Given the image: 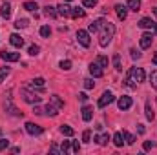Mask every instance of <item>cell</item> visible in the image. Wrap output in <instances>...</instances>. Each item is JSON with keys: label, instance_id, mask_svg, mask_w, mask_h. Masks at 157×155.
<instances>
[{"label": "cell", "instance_id": "cell-1", "mask_svg": "<svg viewBox=\"0 0 157 155\" xmlns=\"http://www.w3.org/2000/svg\"><path fill=\"white\" fill-rule=\"evenodd\" d=\"M101 39H99V44H101V47H106L112 39H113V35H115V26L112 24V22H102V26H101Z\"/></svg>", "mask_w": 157, "mask_h": 155}, {"label": "cell", "instance_id": "cell-2", "mask_svg": "<svg viewBox=\"0 0 157 155\" xmlns=\"http://www.w3.org/2000/svg\"><path fill=\"white\" fill-rule=\"evenodd\" d=\"M20 95H22V99H24L26 102H29V104H39L40 99H42V97L35 95V93H31V91H28V89H22Z\"/></svg>", "mask_w": 157, "mask_h": 155}, {"label": "cell", "instance_id": "cell-3", "mask_svg": "<svg viewBox=\"0 0 157 155\" xmlns=\"http://www.w3.org/2000/svg\"><path fill=\"white\" fill-rule=\"evenodd\" d=\"M113 100H115L113 93H112V91H104V93H102V97L99 99V108H106V106H110Z\"/></svg>", "mask_w": 157, "mask_h": 155}, {"label": "cell", "instance_id": "cell-4", "mask_svg": "<svg viewBox=\"0 0 157 155\" xmlns=\"http://www.w3.org/2000/svg\"><path fill=\"white\" fill-rule=\"evenodd\" d=\"M132 104H133V100H132V97H128V95H122V97H119V100H117V106H119V110H130L132 108Z\"/></svg>", "mask_w": 157, "mask_h": 155}, {"label": "cell", "instance_id": "cell-5", "mask_svg": "<svg viewBox=\"0 0 157 155\" xmlns=\"http://www.w3.org/2000/svg\"><path fill=\"white\" fill-rule=\"evenodd\" d=\"M77 40H78V44H80V46L90 47V33H88V31L78 29V31H77Z\"/></svg>", "mask_w": 157, "mask_h": 155}, {"label": "cell", "instance_id": "cell-6", "mask_svg": "<svg viewBox=\"0 0 157 155\" xmlns=\"http://www.w3.org/2000/svg\"><path fill=\"white\" fill-rule=\"evenodd\" d=\"M130 77L135 82H144V70L143 68H132L130 70Z\"/></svg>", "mask_w": 157, "mask_h": 155}, {"label": "cell", "instance_id": "cell-7", "mask_svg": "<svg viewBox=\"0 0 157 155\" xmlns=\"http://www.w3.org/2000/svg\"><path fill=\"white\" fill-rule=\"evenodd\" d=\"M0 59L6 60V62H17L20 59V53H13V51H2L0 53Z\"/></svg>", "mask_w": 157, "mask_h": 155}, {"label": "cell", "instance_id": "cell-8", "mask_svg": "<svg viewBox=\"0 0 157 155\" xmlns=\"http://www.w3.org/2000/svg\"><path fill=\"white\" fill-rule=\"evenodd\" d=\"M26 131L29 135H40L42 133V128L39 124H33V122H26Z\"/></svg>", "mask_w": 157, "mask_h": 155}, {"label": "cell", "instance_id": "cell-9", "mask_svg": "<svg viewBox=\"0 0 157 155\" xmlns=\"http://www.w3.org/2000/svg\"><path fill=\"white\" fill-rule=\"evenodd\" d=\"M57 13L60 15V17H71V7L64 2V4H60V6H57Z\"/></svg>", "mask_w": 157, "mask_h": 155}, {"label": "cell", "instance_id": "cell-10", "mask_svg": "<svg viewBox=\"0 0 157 155\" xmlns=\"http://www.w3.org/2000/svg\"><path fill=\"white\" fill-rule=\"evenodd\" d=\"M115 13H117L119 20H126V17H128V7L122 6V4H117V6H115Z\"/></svg>", "mask_w": 157, "mask_h": 155}, {"label": "cell", "instance_id": "cell-11", "mask_svg": "<svg viewBox=\"0 0 157 155\" xmlns=\"http://www.w3.org/2000/svg\"><path fill=\"white\" fill-rule=\"evenodd\" d=\"M0 15H2V18H11V4L6 0L4 4H2V9H0Z\"/></svg>", "mask_w": 157, "mask_h": 155}, {"label": "cell", "instance_id": "cell-12", "mask_svg": "<svg viewBox=\"0 0 157 155\" xmlns=\"http://www.w3.org/2000/svg\"><path fill=\"white\" fill-rule=\"evenodd\" d=\"M90 73H91L95 78L102 77V68H101L97 62H91V64H90Z\"/></svg>", "mask_w": 157, "mask_h": 155}, {"label": "cell", "instance_id": "cell-13", "mask_svg": "<svg viewBox=\"0 0 157 155\" xmlns=\"http://www.w3.org/2000/svg\"><path fill=\"white\" fill-rule=\"evenodd\" d=\"M152 35L150 33H143V37H141V47L143 49H148L150 46H152Z\"/></svg>", "mask_w": 157, "mask_h": 155}, {"label": "cell", "instance_id": "cell-14", "mask_svg": "<svg viewBox=\"0 0 157 155\" xmlns=\"http://www.w3.org/2000/svg\"><path fill=\"white\" fill-rule=\"evenodd\" d=\"M9 42H11V46H15V47H22V46H24V39H22L20 35H17V33H13V35L9 37Z\"/></svg>", "mask_w": 157, "mask_h": 155}, {"label": "cell", "instance_id": "cell-15", "mask_svg": "<svg viewBox=\"0 0 157 155\" xmlns=\"http://www.w3.org/2000/svg\"><path fill=\"white\" fill-rule=\"evenodd\" d=\"M82 119L86 120V122H90L91 120V117H93V108L91 106H82Z\"/></svg>", "mask_w": 157, "mask_h": 155}, {"label": "cell", "instance_id": "cell-16", "mask_svg": "<svg viewBox=\"0 0 157 155\" xmlns=\"http://www.w3.org/2000/svg\"><path fill=\"white\" fill-rule=\"evenodd\" d=\"M44 15L49 17V18H57V17H59L57 7H53V6H46V7H44Z\"/></svg>", "mask_w": 157, "mask_h": 155}, {"label": "cell", "instance_id": "cell-17", "mask_svg": "<svg viewBox=\"0 0 157 155\" xmlns=\"http://www.w3.org/2000/svg\"><path fill=\"white\" fill-rule=\"evenodd\" d=\"M102 18H99V20H95V22H91L90 24V28H88V33H97L99 29H101V26H102Z\"/></svg>", "mask_w": 157, "mask_h": 155}, {"label": "cell", "instance_id": "cell-18", "mask_svg": "<svg viewBox=\"0 0 157 155\" xmlns=\"http://www.w3.org/2000/svg\"><path fill=\"white\" fill-rule=\"evenodd\" d=\"M59 113V108L57 106H53V104H48L46 108H44V115H48V117H55Z\"/></svg>", "mask_w": 157, "mask_h": 155}, {"label": "cell", "instance_id": "cell-19", "mask_svg": "<svg viewBox=\"0 0 157 155\" xmlns=\"http://www.w3.org/2000/svg\"><path fill=\"white\" fill-rule=\"evenodd\" d=\"M108 141H110V135H108V133H104V135H97V137H95V142H97L99 146H106Z\"/></svg>", "mask_w": 157, "mask_h": 155}, {"label": "cell", "instance_id": "cell-20", "mask_svg": "<svg viewBox=\"0 0 157 155\" xmlns=\"http://www.w3.org/2000/svg\"><path fill=\"white\" fill-rule=\"evenodd\" d=\"M152 26H154V22H152L150 18H141V20H139V28H141V29H150Z\"/></svg>", "mask_w": 157, "mask_h": 155}, {"label": "cell", "instance_id": "cell-21", "mask_svg": "<svg viewBox=\"0 0 157 155\" xmlns=\"http://www.w3.org/2000/svg\"><path fill=\"white\" fill-rule=\"evenodd\" d=\"M51 104H53V106H57L59 110H60V108H64V100H62L59 95H51Z\"/></svg>", "mask_w": 157, "mask_h": 155}, {"label": "cell", "instance_id": "cell-22", "mask_svg": "<svg viewBox=\"0 0 157 155\" xmlns=\"http://www.w3.org/2000/svg\"><path fill=\"white\" fill-rule=\"evenodd\" d=\"M60 133H62V135H66V137H73V133H75V131H73V128H71V126L62 124V126H60Z\"/></svg>", "mask_w": 157, "mask_h": 155}, {"label": "cell", "instance_id": "cell-23", "mask_svg": "<svg viewBox=\"0 0 157 155\" xmlns=\"http://www.w3.org/2000/svg\"><path fill=\"white\" fill-rule=\"evenodd\" d=\"M84 15H86V11L82 7H71V17L73 18H82Z\"/></svg>", "mask_w": 157, "mask_h": 155}, {"label": "cell", "instance_id": "cell-24", "mask_svg": "<svg viewBox=\"0 0 157 155\" xmlns=\"http://www.w3.org/2000/svg\"><path fill=\"white\" fill-rule=\"evenodd\" d=\"M128 9L139 11V9H141V0H128Z\"/></svg>", "mask_w": 157, "mask_h": 155}, {"label": "cell", "instance_id": "cell-25", "mask_svg": "<svg viewBox=\"0 0 157 155\" xmlns=\"http://www.w3.org/2000/svg\"><path fill=\"white\" fill-rule=\"evenodd\" d=\"M26 11H37L39 9V6H37V2H24V6H22Z\"/></svg>", "mask_w": 157, "mask_h": 155}, {"label": "cell", "instance_id": "cell-26", "mask_svg": "<svg viewBox=\"0 0 157 155\" xmlns=\"http://www.w3.org/2000/svg\"><path fill=\"white\" fill-rule=\"evenodd\" d=\"M113 68H115L117 71H121V70H122V64H121V55H119V53H115V55H113Z\"/></svg>", "mask_w": 157, "mask_h": 155}, {"label": "cell", "instance_id": "cell-27", "mask_svg": "<svg viewBox=\"0 0 157 155\" xmlns=\"http://www.w3.org/2000/svg\"><path fill=\"white\" fill-rule=\"evenodd\" d=\"M122 139L126 141V144H133L135 142V137L132 133H128V131H122Z\"/></svg>", "mask_w": 157, "mask_h": 155}, {"label": "cell", "instance_id": "cell-28", "mask_svg": "<svg viewBox=\"0 0 157 155\" xmlns=\"http://www.w3.org/2000/svg\"><path fill=\"white\" fill-rule=\"evenodd\" d=\"M113 144H115L117 148H121V146L124 144V141H122V133H115V135H113Z\"/></svg>", "mask_w": 157, "mask_h": 155}, {"label": "cell", "instance_id": "cell-29", "mask_svg": "<svg viewBox=\"0 0 157 155\" xmlns=\"http://www.w3.org/2000/svg\"><path fill=\"white\" fill-rule=\"evenodd\" d=\"M15 28H17V29H24V28H28V20H26V18H18V20L15 22Z\"/></svg>", "mask_w": 157, "mask_h": 155}, {"label": "cell", "instance_id": "cell-30", "mask_svg": "<svg viewBox=\"0 0 157 155\" xmlns=\"http://www.w3.org/2000/svg\"><path fill=\"white\" fill-rule=\"evenodd\" d=\"M44 82H46V80L42 77H37V78L31 80V86H33V88H35V86H37V88H44Z\"/></svg>", "mask_w": 157, "mask_h": 155}, {"label": "cell", "instance_id": "cell-31", "mask_svg": "<svg viewBox=\"0 0 157 155\" xmlns=\"http://www.w3.org/2000/svg\"><path fill=\"white\" fill-rule=\"evenodd\" d=\"M144 112H146V119L148 120H154V112H152V106H150V102H146V108H144Z\"/></svg>", "mask_w": 157, "mask_h": 155}, {"label": "cell", "instance_id": "cell-32", "mask_svg": "<svg viewBox=\"0 0 157 155\" xmlns=\"http://www.w3.org/2000/svg\"><path fill=\"white\" fill-rule=\"evenodd\" d=\"M97 64H99L101 68H108V59L102 57V55H99V57H97Z\"/></svg>", "mask_w": 157, "mask_h": 155}, {"label": "cell", "instance_id": "cell-33", "mask_svg": "<svg viewBox=\"0 0 157 155\" xmlns=\"http://www.w3.org/2000/svg\"><path fill=\"white\" fill-rule=\"evenodd\" d=\"M150 82H152V88L157 91V70L152 71V75H150Z\"/></svg>", "mask_w": 157, "mask_h": 155}, {"label": "cell", "instance_id": "cell-34", "mask_svg": "<svg viewBox=\"0 0 157 155\" xmlns=\"http://www.w3.org/2000/svg\"><path fill=\"white\" fill-rule=\"evenodd\" d=\"M39 51H40V47H39V46H35V44H33V46H29V49H28V53H29L31 57L39 55Z\"/></svg>", "mask_w": 157, "mask_h": 155}, {"label": "cell", "instance_id": "cell-35", "mask_svg": "<svg viewBox=\"0 0 157 155\" xmlns=\"http://www.w3.org/2000/svg\"><path fill=\"white\" fill-rule=\"evenodd\" d=\"M9 75V68L6 66V68H0V82H4V78Z\"/></svg>", "mask_w": 157, "mask_h": 155}, {"label": "cell", "instance_id": "cell-36", "mask_svg": "<svg viewBox=\"0 0 157 155\" xmlns=\"http://www.w3.org/2000/svg\"><path fill=\"white\" fill-rule=\"evenodd\" d=\"M40 35H42V37H49V35H51L49 26H42V28H40Z\"/></svg>", "mask_w": 157, "mask_h": 155}, {"label": "cell", "instance_id": "cell-37", "mask_svg": "<svg viewBox=\"0 0 157 155\" xmlns=\"http://www.w3.org/2000/svg\"><path fill=\"white\" fill-rule=\"evenodd\" d=\"M82 6L84 7H95L97 6V0H82Z\"/></svg>", "mask_w": 157, "mask_h": 155}, {"label": "cell", "instance_id": "cell-38", "mask_svg": "<svg viewBox=\"0 0 157 155\" xmlns=\"http://www.w3.org/2000/svg\"><path fill=\"white\" fill-rule=\"evenodd\" d=\"M59 66H60L62 70H66V71H68V70H71V62H70V60H62Z\"/></svg>", "mask_w": 157, "mask_h": 155}, {"label": "cell", "instance_id": "cell-39", "mask_svg": "<svg viewBox=\"0 0 157 155\" xmlns=\"http://www.w3.org/2000/svg\"><path fill=\"white\" fill-rule=\"evenodd\" d=\"M93 86H95V82H93L91 78H84V88H86V89H91Z\"/></svg>", "mask_w": 157, "mask_h": 155}, {"label": "cell", "instance_id": "cell-40", "mask_svg": "<svg viewBox=\"0 0 157 155\" xmlns=\"http://www.w3.org/2000/svg\"><path fill=\"white\" fill-rule=\"evenodd\" d=\"M90 139H91V131L86 130V131L82 133V141H84V142H90Z\"/></svg>", "mask_w": 157, "mask_h": 155}, {"label": "cell", "instance_id": "cell-41", "mask_svg": "<svg viewBox=\"0 0 157 155\" xmlns=\"http://www.w3.org/2000/svg\"><path fill=\"white\" fill-rule=\"evenodd\" d=\"M68 150H70V141H64V142H62V146H60V152H62V153H66Z\"/></svg>", "mask_w": 157, "mask_h": 155}, {"label": "cell", "instance_id": "cell-42", "mask_svg": "<svg viewBox=\"0 0 157 155\" xmlns=\"http://www.w3.org/2000/svg\"><path fill=\"white\" fill-rule=\"evenodd\" d=\"M7 146H9V141H7V139H0V152L6 150Z\"/></svg>", "mask_w": 157, "mask_h": 155}, {"label": "cell", "instance_id": "cell-43", "mask_svg": "<svg viewBox=\"0 0 157 155\" xmlns=\"http://www.w3.org/2000/svg\"><path fill=\"white\" fill-rule=\"evenodd\" d=\"M124 82H126V86H128V88H135V80H133L132 77H128Z\"/></svg>", "mask_w": 157, "mask_h": 155}, {"label": "cell", "instance_id": "cell-44", "mask_svg": "<svg viewBox=\"0 0 157 155\" xmlns=\"http://www.w3.org/2000/svg\"><path fill=\"white\" fill-rule=\"evenodd\" d=\"M143 148H144V150H152V148H154V142H152V141H144Z\"/></svg>", "mask_w": 157, "mask_h": 155}, {"label": "cell", "instance_id": "cell-45", "mask_svg": "<svg viewBox=\"0 0 157 155\" xmlns=\"http://www.w3.org/2000/svg\"><path fill=\"white\" fill-rule=\"evenodd\" d=\"M71 150H73L75 153H78V150H80V144H78V141H73V144H71Z\"/></svg>", "mask_w": 157, "mask_h": 155}, {"label": "cell", "instance_id": "cell-46", "mask_svg": "<svg viewBox=\"0 0 157 155\" xmlns=\"http://www.w3.org/2000/svg\"><path fill=\"white\" fill-rule=\"evenodd\" d=\"M130 53H132V59H141V53H137L135 49H130Z\"/></svg>", "mask_w": 157, "mask_h": 155}, {"label": "cell", "instance_id": "cell-47", "mask_svg": "<svg viewBox=\"0 0 157 155\" xmlns=\"http://www.w3.org/2000/svg\"><path fill=\"white\" fill-rule=\"evenodd\" d=\"M78 100H80V102H86V100H88V95H86V93H78Z\"/></svg>", "mask_w": 157, "mask_h": 155}, {"label": "cell", "instance_id": "cell-48", "mask_svg": "<svg viewBox=\"0 0 157 155\" xmlns=\"http://www.w3.org/2000/svg\"><path fill=\"white\" fill-rule=\"evenodd\" d=\"M33 113H37V115H42V113H44V112H42V110H40L39 106H35V110H33Z\"/></svg>", "mask_w": 157, "mask_h": 155}, {"label": "cell", "instance_id": "cell-49", "mask_svg": "<svg viewBox=\"0 0 157 155\" xmlns=\"http://www.w3.org/2000/svg\"><path fill=\"white\" fill-rule=\"evenodd\" d=\"M137 131H139V133H144V126H143V124H137Z\"/></svg>", "mask_w": 157, "mask_h": 155}, {"label": "cell", "instance_id": "cell-50", "mask_svg": "<svg viewBox=\"0 0 157 155\" xmlns=\"http://www.w3.org/2000/svg\"><path fill=\"white\" fill-rule=\"evenodd\" d=\"M51 152H53V153H59V148H57V146L53 144V146H51Z\"/></svg>", "mask_w": 157, "mask_h": 155}, {"label": "cell", "instance_id": "cell-51", "mask_svg": "<svg viewBox=\"0 0 157 155\" xmlns=\"http://www.w3.org/2000/svg\"><path fill=\"white\" fill-rule=\"evenodd\" d=\"M152 60H154V64H157V53L154 55V59H152Z\"/></svg>", "mask_w": 157, "mask_h": 155}, {"label": "cell", "instance_id": "cell-52", "mask_svg": "<svg viewBox=\"0 0 157 155\" xmlns=\"http://www.w3.org/2000/svg\"><path fill=\"white\" fill-rule=\"evenodd\" d=\"M154 15H155V18H157V7H154Z\"/></svg>", "mask_w": 157, "mask_h": 155}, {"label": "cell", "instance_id": "cell-53", "mask_svg": "<svg viewBox=\"0 0 157 155\" xmlns=\"http://www.w3.org/2000/svg\"><path fill=\"white\" fill-rule=\"evenodd\" d=\"M154 31H155V35H157V24H154Z\"/></svg>", "mask_w": 157, "mask_h": 155}, {"label": "cell", "instance_id": "cell-54", "mask_svg": "<svg viewBox=\"0 0 157 155\" xmlns=\"http://www.w3.org/2000/svg\"><path fill=\"white\" fill-rule=\"evenodd\" d=\"M64 2H71V0H64Z\"/></svg>", "mask_w": 157, "mask_h": 155}]
</instances>
